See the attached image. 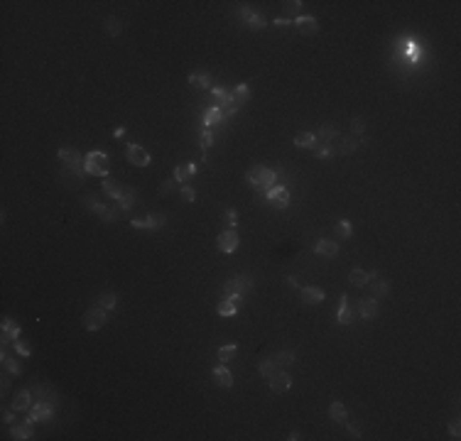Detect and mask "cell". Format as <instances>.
Returning a JSON list of instances; mask_svg holds the SVG:
<instances>
[{
    "mask_svg": "<svg viewBox=\"0 0 461 441\" xmlns=\"http://www.w3.org/2000/svg\"><path fill=\"white\" fill-rule=\"evenodd\" d=\"M358 311H361V316L366 319V321H371V319H375L378 314H380V306H378V299H361V304H358Z\"/></svg>",
    "mask_w": 461,
    "mask_h": 441,
    "instance_id": "obj_15",
    "label": "cell"
},
{
    "mask_svg": "<svg viewBox=\"0 0 461 441\" xmlns=\"http://www.w3.org/2000/svg\"><path fill=\"white\" fill-rule=\"evenodd\" d=\"M120 29H123V27H120V20H118V17H108V20H106V32H108L111 37H118Z\"/></svg>",
    "mask_w": 461,
    "mask_h": 441,
    "instance_id": "obj_43",
    "label": "cell"
},
{
    "mask_svg": "<svg viewBox=\"0 0 461 441\" xmlns=\"http://www.w3.org/2000/svg\"><path fill=\"white\" fill-rule=\"evenodd\" d=\"M351 128H353V133H358V135H361V133H363V128H366V125H363V118H353V120H351Z\"/></svg>",
    "mask_w": 461,
    "mask_h": 441,
    "instance_id": "obj_52",
    "label": "cell"
},
{
    "mask_svg": "<svg viewBox=\"0 0 461 441\" xmlns=\"http://www.w3.org/2000/svg\"><path fill=\"white\" fill-rule=\"evenodd\" d=\"M211 96H214V101H216V103H221L219 108L229 106L230 101H233V93H230V91H226V88H219V86H216V88L211 91Z\"/></svg>",
    "mask_w": 461,
    "mask_h": 441,
    "instance_id": "obj_32",
    "label": "cell"
},
{
    "mask_svg": "<svg viewBox=\"0 0 461 441\" xmlns=\"http://www.w3.org/2000/svg\"><path fill=\"white\" fill-rule=\"evenodd\" d=\"M287 25H289L287 17H277V20H275V27H287Z\"/></svg>",
    "mask_w": 461,
    "mask_h": 441,
    "instance_id": "obj_55",
    "label": "cell"
},
{
    "mask_svg": "<svg viewBox=\"0 0 461 441\" xmlns=\"http://www.w3.org/2000/svg\"><path fill=\"white\" fill-rule=\"evenodd\" d=\"M224 223H226L229 228H235V223H238V214H235L233 209H226V211H224Z\"/></svg>",
    "mask_w": 461,
    "mask_h": 441,
    "instance_id": "obj_47",
    "label": "cell"
},
{
    "mask_svg": "<svg viewBox=\"0 0 461 441\" xmlns=\"http://www.w3.org/2000/svg\"><path fill=\"white\" fill-rule=\"evenodd\" d=\"M32 407V392L29 390H20L15 397H12V410L15 412H25Z\"/></svg>",
    "mask_w": 461,
    "mask_h": 441,
    "instance_id": "obj_17",
    "label": "cell"
},
{
    "mask_svg": "<svg viewBox=\"0 0 461 441\" xmlns=\"http://www.w3.org/2000/svg\"><path fill=\"white\" fill-rule=\"evenodd\" d=\"M2 422H5V424H12V422H15V410H5V412H2Z\"/></svg>",
    "mask_w": 461,
    "mask_h": 441,
    "instance_id": "obj_54",
    "label": "cell"
},
{
    "mask_svg": "<svg viewBox=\"0 0 461 441\" xmlns=\"http://www.w3.org/2000/svg\"><path fill=\"white\" fill-rule=\"evenodd\" d=\"M49 417H54V407L49 402H37L34 407H29L27 422H47Z\"/></svg>",
    "mask_w": 461,
    "mask_h": 441,
    "instance_id": "obj_10",
    "label": "cell"
},
{
    "mask_svg": "<svg viewBox=\"0 0 461 441\" xmlns=\"http://www.w3.org/2000/svg\"><path fill=\"white\" fill-rule=\"evenodd\" d=\"M189 83L197 86V88H209L211 86V76L206 71H199V74H189Z\"/></svg>",
    "mask_w": 461,
    "mask_h": 441,
    "instance_id": "obj_26",
    "label": "cell"
},
{
    "mask_svg": "<svg viewBox=\"0 0 461 441\" xmlns=\"http://www.w3.org/2000/svg\"><path fill=\"white\" fill-rule=\"evenodd\" d=\"M211 145H214V135H211V130H204V135H202V147H204V152H206Z\"/></svg>",
    "mask_w": 461,
    "mask_h": 441,
    "instance_id": "obj_48",
    "label": "cell"
},
{
    "mask_svg": "<svg viewBox=\"0 0 461 441\" xmlns=\"http://www.w3.org/2000/svg\"><path fill=\"white\" fill-rule=\"evenodd\" d=\"M275 179H277V174L270 167H262V165H255V167H250L245 172V182L253 184L260 192H267L270 187H275Z\"/></svg>",
    "mask_w": 461,
    "mask_h": 441,
    "instance_id": "obj_1",
    "label": "cell"
},
{
    "mask_svg": "<svg viewBox=\"0 0 461 441\" xmlns=\"http://www.w3.org/2000/svg\"><path fill=\"white\" fill-rule=\"evenodd\" d=\"M128 162L133 167H147L150 165V152L143 147V145H128V152H125Z\"/></svg>",
    "mask_w": 461,
    "mask_h": 441,
    "instance_id": "obj_7",
    "label": "cell"
},
{
    "mask_svg": "<svg viewBox=\"0 0 461 441\" xmlns=\"http://www.w3.org/2000/svg\"><path fill=\"white\" fill-rule=\"evenodd\" d=\"M258 370H260V375H262V378H270V375L277 370V365H275V360H272V358H265V360L258 365Z\"/></svg>",
    "mask_w": 461,
    "mask_h": 441,
    "instance_id": "obj_42",
    "label": "cell"
},
{
    "mask_svg": "<svg viewBox=\"0 0 461 441\" xmlns=\"http://www.w3.org/2000/svg\"><path fill=\"white\" fill-rule=\"evenodd\" d=\"M182 199L192 204V201L197 199V194H194V189H192V187H182Z\"/></svg>",
    "mask_w": 461,
    "mask_h": 441,
    "instance_id": "obj_50",
    "label": "cell"
},
{
    "mask_svg": "<svg viewBox=\"0 0 461 441\" xmlns=\"http://www.w3.org/2000/svg\"><path fill=\"white\" fill-rule=\"evenodd\" d=\"M314 155H317L319 160H331V157L336 155V150H334L331 145H317V147H314Z\"/></svg>",
    "mask_w": 461,
    "mask_h": 441,
    "instance_id": "obj_41",
    "label": "cell"
},
{
    "mask_svg": "<svg viewBox=\"0 0 461 441\" xmlns=\"http://www.w3.org/2000/svg\"><path fill=\"white\" fill-rule=\"evenodd\" d=\"M98 216L103 220H115L118 219V209L115 206H106V204H96V209H93Z\"/></svg>",
    "mask_w": 461,
    "mask_h": 441,
    "instance_id": "obj_30",
    "label": "cell"
},
{
    "mask_svg": "<svg viewBox=\"0 0 461 441\" xmlns=\"http://www.w3.org/2000/svg\"><path fill=\"white\" fill-rule=\"evenodd\" d=\"M221 118H224L221 108H219V106H214V108H209V110H206V115H204V125H206V128L219 125V123H221Z\"/></svg>",
    "mask_w": 461,
    "mask_h": 441,
    "instance_id": "obj_28",
    "label": "cell"
},
{
    "mask_svg": "<svg viewBox=\"0 0 461 441\" xmlns=\"http://www.w3.org/2000/svg\"><path fill=\"white\" fill-rule=\"evenodd\" d=\"M368 289H371V297L373 299H380V297H385L388 292H390V282L388 279H378V272L373 270V272H368Z\"/></svg>",
    "mask_w": 461,
    "mask_h": 441,
    "instance_id": "obj_8",
    "label": "cell"
},
{
    "mask_svg": "<svg viewBox=\"0 0 461 441\" xmlns=\"http://www.w3.org/2000/svg\"><path fill=\"white\" fill-rule=\"evenodd\" d=\"M115 304H118V297H115L113 292H106V294H101V297H98V306H103L106 311H108V309H113Z\"/></svg>",
    "mask_w": 461,
    "mask_h": 441,
    "instance_id": "obj_38",
    "label": "cell"
},
{
    "mask_svg": "<svg viewBox=\"0 0 461 441\" xmlns=\"http://www.w3.org/2000/svg\"><path fill=\"white\" fill-rule=\"evenodd\" d=\"M294 27H297V32L304 34V37L319 32V22H317V17H312V15H299V17L294 20Z\"/></svg>",
    "mask_w": 461,
    "mask_h": 441,
    "instance_id": "obj_9",
    "label": "cell"
},
{
    "mask_svg": "<svg viewBox=\"0 0 461 441\" xmlns=\"http://www.w3.org/2000/svg\"><path fill=\"white\" fill-rule=\"evenodd\" d=\"M250 287H253V279H250L248 275L230 277L229 282L224 284V299H235V302H240L243 292H245V289H250Z\"/></svg>",
    "mask_w": 461,
    "mask_h": 441,
    "instance_id": "obj_3",
    "label": "cell"
},
{
    "mask_svg": "<svg viewBox=\"0 0 461 441\" xmlns=\"http://www.w3.org/2000/svg\"><path fill=\"white\" fill-rule=\"evenodd\" d=\"M314 252L317 255H324V257H334L339 252V243L336 240H329V238H319L317 245H314Z\"/></svg>",
    "mask_w": 461,
    "mask_h": 441,
    "instance_id": "obj_14",
    "label": "cell"
},
{
    "mask_svg": "<svg viewBox=\"0 0 461 441\" xmlns=\"http://www.w3.org/2000/svg\"><path fill=\"white\" fill-rule=\"evenodd\" d=\"M81 324H84L86 331H98V329H103V324H106V309H103V306L88 309V311L84 314Z\"/></svg>",
    "mask_w": 461,
    "mask_h": 441,
    "instance_id": "obj_4",
    "label": "cell"
},
{
    "mask_svg": "<svg viewBox=\"0 0 461 441\" xmlns=\"http://www.w3.org/2000/svg\"><path fill=\"white\" fill-rule=\"evenodd\" d=\"M103 192H106V196H111L113 201H118L120 194H123V189H120L118 182H113V179H106V182H103Z\"/></svg>",
    "mask_w": 461,
    "mask_h": 441,
    "instance_id": "obj_31",
    "label": "cell"
},
{
    "mask_svg": "<svg viewBox=\"0 0 461 441\" xmlns=\"http://www.w3.org/2000/svg\"><path fill=\"white\" fill-rule=\"evenodd\" d=\"M356 147H358V138H344V140H341V147L336 150V155H351Z\"/></svg>",
    "mask_w": 461,
    "mask_h": 441,
    "instance_id": "obj_35",
    "label": "cell"
},
{
    "mask_svg": "<svg viewBox=\"0 0 461 441\" xmlns=\"http://www.w3.org/2000/svg\"><path fill=\"white\" fill-rule=\"evenodd\" d=\"M348 282H351L353 287H366V282H368V272L361 270V267H356V270L348 272Z\"/></svg>",
    "mask_w": 461,
    "mask_h": 441,
    "instance_id": "obj_27",
    "label": "cell"
},
{
    "mask_svg": "<svg viewBox=\"0 0 461 441\" xmlns=\"http://www.w3.org/2000/svg\"><path fill=\"white\" fill-rule=\"evenodd\" d=\"M84 169H86V174H93V177H106L108 174V155L106 152H88L86 157H84Z\"/></svg>",
    "mask_w": 461,
    "mask_h": 441,
    "instance_id": "obj_2",
    "label": "cell"
},
{
    "mask_svg": "<svg viewBox=\"0 0 461 441\" xmlns=\"http://www.w3.org/2000/svg\"><path fill=\"white\" fill-rule=\"evenodd\" d=\"M17 336H20V326H17L12 319L5 316V319H2V341L7 343V341H15Z\"/></svg>",
    "mask_w": 461,
    "mask_h": 441,
    "instance_id": "obj_22",
    "label": "cell"
},
{
    "mask_svg": "<svg viewBox=\"0 0 461 441\" xmlns=\"http://www.w3.org/2000/svg\"><path fill=\"white\" fill-rule=\"evenodd\" d=\"M270 206H272V209H287V206H289V192H285V194L270 199Z\"/></svg>",
    "mask_w": 461,
    "mask_h": 441,
    "instance_id": "obj_44",
    "label": "cell"
},
{
    "mask_svg": "<svg viewBox=\"0 0 461 441\" xmlns=\"http://www.w3.org/2000/svg\"><path fill=\"white\" fill-rule=\"evenodd\" d=\"M267 383H270V390H272V392H287V390L292 387V378H289V373H285V368H277V370L267 378Z\"/></svg>",
    "mask_w": 461,
    "mask_h": 441,
    "instance_id": "obj_6",
    "label": "cell"
},
{
    "mask_svg": "<svg viewBox=\"0 0 461 441\" xmlns=\"http://www.w3.org/2000/svg\"><path fill=\"white\" fill-rule=\"evenodd\" d=\"M194 174H197V167H194L192 162H184V165H179V167L174 169V182H179V184L187 187V182H192Z\"/></svg>",
    "mask_w": 461,
    "mask_h": 441,
    "instance_id": "obj_16",
    "label": "cell"
},
{
    "mask_svg": "<svg viewBox=\"0 0 461 441\" xmlns=\"http://www.w3.org/2000/svg\"><path fill=\"white\" fill-rule=\"evenodd\" d=\"M285 192H287L285 187H270V189L265 192V196H267V201H270V199H275V196H280V194H285Z\"/></svg>",
    "mask_w": 461,
    "mask_h": 441,
    "instance_id": "obj_49",
    "label": "cell"
},
{
    "mask_svg": "<svg viewBox=\"0 0 461 441\" xmlns=\"http://www.w3.org/2000/svg\"><path fill=\"white\" fill-rule=\"evenodd\" d=\"M15 351H17L20 356H25V358H27V356L32 353V348H29V343H27V341H20V338H15Z\"/></svg>",
    "mask_w": 461,
    "mask_h": 441,
    "instance_id": "obj_46",
    "label": "cell"
},
{
    "mask_svg": "<svg viewBox=\"0 0 461 441\" xmlns=\"http://www.w3.org/2000/svg\"><path fill=\"white\" fill-rule=\"evenodd\" d=\"M214 383L219 385V387H230L233 385V375H230V370L226 368V365H219V368H214Z\"/></svg>",
    "mask_w": 461,
    "mask_h": 441,
    "instance_id": "obj_18",
    "label": "cell"
},
{
    "mask_svg": "<svg viewBox=\"0 0 461 441\" xmlns=\"http://www.w3.org/2000/svg\"><path fill=\"white\" fill-rule=\"evenodd\" d=\"M2 365H5V370L12 373V375H20V373H22V368L17 365V360H12V358L7 356V351H2Z\"/></svg>",
    "mask_w": 461,
    "mask_h": 441,
    "instance_id": "obj_39",
    "label": "cell"
},
{
    "mask_svg": "<svg viewBox=\"0 0 461 441\" xmlns=\"http://www.w3.org/2000/svg\"><path fill=\"white\" fill-rule=\"evenodd\" d=\"M449 434H452L454 439H459V437H461V427H459V422H452V424H449Z\"/></svg>",
    "mask_w": 461,
    "mask_h": 441,
    "instance_id": "obj_53",
    "label": "cell"
},
{
    "mask_svg": "<svg viewBox=\"0 0 461 441\" xmlns=\"http://www.w3.org/2000/svg\"><path fill=\"white\" fill-rule=\"evenodd\" d=\"M302 302L304 304H312V306H317V304H321L324 302V289L321 287H317V284H309V287H302Z\"/></svg>",
    "mask_w": 461,
    "mask_h": 441,
    "instance_id": "obj_13",
    "label": "cell"
},
{
    "mask_svg": "<svg viewBox=\"0 0 461 441\" xmlns=\"http://www.w3.org/2000/svg\"><path fill=\"white\" fill-rule=\"evenodd\" d=\"M238 233H235V228H229V230H224L221 235H219V240H216V245H219V250L221 252H233L235 248H238Z\"/></svg>",
    "mask_w": 461,
    "mask_h": 441,
    "instance_id": "obj_11",
    "label": "cell"
},
{
    "mask_svg": "<svg viewBox=\"0 0 461 441\" xmlns=\"http://www.w3.org/2000/svg\"><path fill=\"white\" fill-rule=\"evenodd\" d=\"M235 353H238V348L230 343V346H221L219 348V360H221V365H226V363H230L233 358H235Z\"/></svg>",
    "mask_w": 461,
    "mask_h": 441,
    "instance_id": "obj_34",
    "label": "cell"
},
{
    "mask_svg": "<svg viewBox=\"0 0 461 441\" xmlns=\"http://www.w3.org/2000/svg\"><path fill=\"white\" fill-rule=\"evenodd\" d=\"M133 225L135 228H160L165 225V216H145V219H133Z\"/></svg>",
    "mask_w": 461,
    "mask_h": 441,
    "instance_id": "obj_23",
    "label": "cell"
},
{
    "mask_svg": "<svg viewBox=\"0 0 461 441\" xmlns=\"http://www.w3.org/2000/svg\"><path fill=\"white\" fill-rule=\"evenodd\" d=\"M299 10H302V0H287V2H282V12H285L287 17L297 15Z\"/></svg>",
    "mask_w": 461,
    "mask_h": 441,
    "instance_id": "obj_40",
    "label": "cell"
},
{
    "mask_svg": "<svg viewBox=\"0 0 461 441\" xmlns=\"http://www.w3.org/2000/svg\"><path fill=\"white\" fill-rule=\"evenodd\" d=\"M133 204H135V192H133V189H123V194H120V199H118V206H120L123 211H128V209H133Z\"/></svg>",
    "mask_w": 461,
    "mask_h": 441,
    "instance_id": "obj_33",
    "label": "cell"
},
{
    "mask_svg": "<svg viewBox=\"0 0 461 441\" xmlns=\"http://www.w3.org/2000/svg\"><path fill=\"white\" fill-rule=\"evenodd\" d=\"M59 162H64L66 167H71L79 177H84L86 174V169H84V162H81V157H79V152L76 150H71V147H61L59 150Z\"/></svg>",
    "mask_w": 461,
    "mask_h": 441,
    "instance_id": "obj_5",
    "label": "cell"
},
{
    "mask_svg": "<svg viewBox=\"0 0 461 441\" xmlns=\"http://www.w3.org/2000/svg\"><path fill=\"white\" fill-rule=\"evenodd\" d=\"M344 424H346V429H348V434H351V439H361V429H358L356 424H348V419H346Z\"/></svg>",
    "mask_w": 461,
    "mask_h": 441,
    "instance_id": "obj_51",
    "label": "cell"
},
{
    "mask_svg": "<svg viewBox=\"0 0 461 441\" xmlns=\"http://www.w3.org/2000/svg\"><path fill=\"white\" fill-rule=\"evenodd\" d=\"M238 311V302L235 299H224L221 304H219V314L221 316H233Z\"/></svg>",
    "mask_w": 461,
    "mask_h": 441,
    "instance_id": "obj_36",
    "label": "cell"
},
{
    "mask_svg": "<svg viewBox=\"0 0 461 441\" xmlns=\"http://www.w3.org/2000/svg\"><path fill=\"white\" fill-rule=\"evenodd\" d=\"M351 230H353V228H351V223H348L346 219H341L339 223H336V235H339V238H348Z\"/></svg>",
    "mask_w": 461,
    "mask_h": 441,
    "instance_id": "obj_45",
    "label": "cell"
},
{
    "mask_svg": "<svg viewBox=\"0 0 461 441\" xmlns=\"http://www.w3.org/2000/svg\"><path fill=\"white\" fill-rule=\"evenodd\" d=\"M314 138H317V145H331L334 140H339V130H336L331 123H324V125L314 133Z\"/></svg>",
    "mask_w": 461,
    "mask_h": 441,
    "instance_id": "obj_12",
    "label": "cell"
},
{
    "mask_svg": "<svg viewBox=\"0 0 461 441\" xmlns=\"http://www.w3.org/2000/svg\"><path fill=\"white\" fill-rule=\"evenodd\" d=\"M248 96H250L248 83H238V86H235V91H233V101L240 106V103H245V101H248Z\"/></svg>",
    "mask_w": 461,
    "mask_h": 441,
    "instance_id": "obj_37",
    "label": "cell"
},
{
    "mask_svg": "<svg viewBox=\"0 0 461 441\" xmlns=\"http://www.w3.org/2000/svg\"><path fill=\"white\" fill-rule=\"evenodd\" d=\"M329 417H331L334 422L344 424V422L348 419V410H346V405H344V402H331V405H329Z\"/></svg>",
    "mask_w": 461,
    "mask_h": 441,
    "instance_id": "obj_20",
    "label": "cell"
},
{
    "mask_svg": "<svg viewBox=\"0 0 461 441\" xmlns=\"http://www.w3.org/2000/svg\"><path fill=\"white\" fill-rule=\"evenodd\" d=\"M172 187H174V182H172V179H170V182H165V184H162V194H170V192H172Z\"/></svg>",
    "mask_w": 461,
    "mask_h": 441,
    "instance_id": "obj_56",
    "label": "cell"
},
{
    "mask_svg": "<svg viewBox=\"0 0 461 441\" xmlns=\"http://www.w3.org/2000/svg\"><path fill=\"white\" fill-rule=\"evenodd\" d=\"M240 15L245 17V22H248L253 29H262V27L267 25L262 15H258V12H253V10H248V7H240Z\"/></svg>",
    "mask_w": 461,
    "mask_h": 441,
    "instance_id": "obj_19",
    "label": "cell"
},
{
    "mask_svg": "<svg viewBox=\"0 0 461 441\" xmlns=\"http://www.w3.org/2000/svg\"><path fill=\"white\" fill-rule=\"evenodd\" d=\"M336 319H339V324H341V326H346V324H351V321H353V311H351V306H348V297H346V294L341 297V304H339V316H336Z\"/></svg>",
    "mask_w": 461,
    "mask_h": 441,
    "instance_id": "obj_21",
    "label": "cell"
},
{
    "mask_svg": "<svg viewBox=\"0 0 461 441\" xmlns=\"http://www.w3.org/2000/svg\"><path fill=\"white\" fill-rule=\"evenodd\" d=\"M272 360H275L277 368H287V365L294 363V351H280V353H275Z\"/></svg>",
    "mask_w": 461,
    "mask_h": 441,
    "instance_id": "obj_29",
    "label": "cell"
},
{
    "mask_svg": "<svg viewBox=\"0 0 461 441\" xmlns=\"http://www.w3.org/2000/svg\"><path fill=\"white\" fill-rule=\"evenodd\" d=\"M294 145L299 150H314L317 147V138H314V133H299L294 138Z\"/></svg>",
    "mask_w": 461,
    "mask_h": 441,
    "instance_id": "obj_25",
    "label": "cell"
},
{
    "mask_svg": "<svg viewBox=\"0 0 461 441\" xmlns=\"http://www.w3.org/2000/svg\"><path fill=\"white\" fill-rule=\"evenodd\" d=\"M10 434H12V439H32V422H25V424H17L15 422V427L10 429Z\"/></svg>",
    "mask_w": 461,
    "mask_h": 441,
    "instance_id": "obj_24",
    "label": "cell"
}]
</instances>
